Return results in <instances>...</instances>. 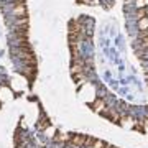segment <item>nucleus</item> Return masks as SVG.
<instances>
[{"instance_id": "1a4fd4ad", "label": "nucleus", "mask_w": 148, "mask_h": 148, "mask_svg": "<svg viewBox=\"0 0 148 148\" xmlns=\"http://www.w3.org/2000/svg\"><path fill=\"white\" fill-rule=\"evenodd\" d=\"M138 27H140V32H142V30H148V18L147 16H145V18H140Z\"/></svg>"}, {"instance_id": "ddd939ff", "label": "nucleus", "mask_w": 148, "mask_h": 148, "mask_svg": "<svg viewBox=\"0 0 148 148\" xmlns=\"http://www.w3.org/2000/svg\"><path fill=\"white\" fill-rule=\"evenodd\" d=\"M140 45H142V48H147L148 49V36L142 38V43H140Z\"/></svg>"}, {"instance_id": "dca6fc26", "label": "nucleus", "mask_w": 148, "mask_h": 148, "mask_svg": "<svg viewBox=\"0 0 148 148\" xmlns=\"http://www.w3.org/2000/svg\"><path fill=\"white\" fill-rule=\"evenodd\" d=\"M107 148H115V147H110V145H109V147H107Z\"/></svg>"}, {"instance_id": "9d476101", "label": "nucleus", "mask_w": 148, "mask_h": 148, "mask_svg": "<svg viewBox=\"0 0 148 148\" xmlns=\"http://www.w3.org/2000/svg\"><path fill=\"white\" fill-rule=\"evenodd\" d=\"M109 145H107L106 142H102V140H94V143H92V148H107Z\"/></svg>"}, {"instance_id": "2eb2a0df", "label": "nucleus", "mask_w": 148, "mask_h": 148, "mask_svg": "<svg viewBox=\"0 0 148 148\" xmlns=\"http://www.w3.org/2000/svg\"><path fill=\"white\" fill-rule=\"evenodd\" d=\"M137 5L142 7V8H145V0H137Z\"/></svg>"}, {"instance_id": "6e6552de", "label": "nucleus", "mask_w": 148, "mask_h": 148, "mask_svg": "<svg viewBox=\"0 0 148 148\" xmlns=\"http://www.w3.org/2000/svg\"><path fill=\"white\" fill-rule=\"evenodd\" d=\"M69 138H71L69 133H58V137H54V140L61 143V142H69Z\"/></svg>"}, {"instance_id": "f8f14e48", "label": "nucleus", "mask_w": 148, "mask_h": 148, "mask_svg": "<svg viewBox=\"0 0 148 148\" xmlns=\"http://www.w3.org/2000/svg\"><path fill=\"white\" fill-rule=\"evenodd\" d=\"M147 16V8H142V10H138V18H145Z\"/></svg>"}, {"instance_id": "f03ea898", "label": "nucleus", "mask_w": 148, "mask_h": 148, "mask_svg": "<svg viewBox=\"0 0 148 148\" xmlns=\"http://www.w3.org/2000/svg\"><path fill=\"white\" fill-rule=\"evenodd\" d=\"M90 109L94 112H99V114H102V112L107 109V104H106V101L102 99V97H97L92 104H90Z\"/></svg>"}, {"instance_id": "423d86ee", "label": "nucleus", "mask_w": 148, "mask_h": 148, "mask_svg": "<svg viewBox=\"0 0 148 148\" xmlns=\"http://www.w3.org/2000/svg\"><path fill=\"white\" fill-rule=\"evenodd\" d=\"M49 125H51V122H49L48 117H45V115L40 117V120H38V128H40V130H46Z\"/></svg>"}, {"instance_id": "7ed1b4c3", "label": "nucleus", "mask_w": 148, "mask_h": 148, "mask_svg": "<svg viewBox=\"0 0 148 148\" xmlns=\"http://www.w3.org/2000/svg\"><path fill=\"white\" fill-rule=\"evenodd\" d=\"M84 32V27H82V21L74 20L69 23V33H82Z\"/></svg>"}, {"instance_id": "39448f33", "label": "nucleus", "mask_w": 148, "mask_h": 148, "mask_svg": "<svg viewBox=\"0 0 148 148\" xmlns=\"http://www.w3.org/2000/svg\"><path fill=\"white\" fill-rule=\"evenodd\" d=\"M15 38L18 41H21V38L28 40V28H15Z\"/></svg>"}, {"instance_id": "4468645a", "label": "nucleus", "mask_w": 148, "mask_h": 148, "mask_svg": "<svg viewBox=\"0 0 148 148\" xmlns=\"http://www.w3.org/2000/svg\"><path fill=\"white\" fill-rule=\"evenodd\" d=\"M143 133H148V120H143Z\"/></svg>"}, {"instance_id": "f257e3e1", "label": "nucleus", "mask_w": 148, "mask_h": 148, "mask_svg": "<svg viewBox=\"0 0 148 148\" xmlns=\"http://www.w3.org/2000/svg\"><path fill=\"white\" fill-rule=\"evenodd\" d=\"M12 15L16 16V18H21V16H27V8H25V3L23 0H18L13 3V8H12Z\"/></svg>"}, {"instance_id": "20e7f679", "label": "nucleus", "mask_w": 148, "mask_h": 148, "mask_svg": "<svg viewBox=\"0 0 148 148\" xmlns=\"http://www.w3.org/2000/svg\"><path fill=\"white\" fill-rule=\"evenodd\" d=\"M84 142H86V137L84 135H71V138H69V143L71 145H74V147H82L84 145Z\"/></svg>"}, {"instance_id": "9b49d317", "label": "nucleus", "mask_w": 148, "mask_h": 148, "mask_svg": "<svg viewBox=\"0 0 148 148\" xmlns=\"http://www.w3.org/2000/svg\"><path fill=\"white\" fill-rule=\"evenodd\" d=\"M92 143H94V138H90V137H86L84 147H92Z\"/></svg>"}, {"instance_id": "0eeeda50", "label": "nucleus", "mask_w": 148, "mask_h": 148, "mask_svg": "<svg viewBox=\"0 0 148 148\" xmlns=\"http://www.w3.org/2000/svg\"><path fill=\"white\" fill-rule=\"evenodd\" d=\"M15 28H28V18H27V16L16 18V21H15Z\"/></svg>"}]
</instances>
